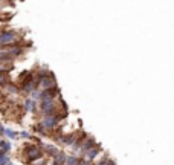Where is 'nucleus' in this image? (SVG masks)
I'll return each mask as SVG.
<instances>
[{"mask_svg": "<svg viewBox=\"0 0 174 165\" xmlns=\"http://www.w3.org/2000/svg\"><path fill=\"white\" fill-rule=\"evenodd\" d=\"M17 40V34L14 31H3L0 32V44H14Z\"/></svg>", "mask_w": 174, "mask_h": 165, "instance_id": "obj_1", "label": "nucleus"}, {"mask_svg": "<svg viewBox=\"0 0 174 165\" xmlns=\"http://www.w3.org/2000/svg\"><path fill=\"white\" fill-rule=\"evenodd\" d=\"M24 150H26V153H28V162H32V160L41 157V151H40V148H37V147H34V145L24 147Z\"/></svg>", "mask_w": 174, "mask_h": 165, "instance_id": "obj_2", "label": "nucleus"}, {"mask_svg": "<svg viewBox=\"0 0 174 165\" xmlns=\"http://www.w3.org/2000/svg\"><path fill=\"white\" fill-rule=\"evenodd\" d=\"M75 139H77V136L73 135V133H72V135H64V136L60 138V142H63L64 145H73V144L77 142Z\"/></svg>", "mask_w": 174, "mask_h": 165, "instance_id": "obj_3", "label": "nucleus"}, {"mask_svg": "<svg viewBox=\"0 0 174 165\" xmlns=\"http://www.w3.org/2000/svg\"><path fill=\"white\" fill-rule=\"evenodd\" d=\"M98 154H99V147H98V148H95V147H93L92 150H89V151L86 153V156H87V159H89V160H93Z\"/></svg>", "mask_w": 174, "mask_h": 165, "instance_id": "obj_4", "label": "nucleus"}, {"mask_svg": "<svg viewBox=\"0 0 174 165\" xmlns=\"http://www.w3.org/2000/svg\"><path fill=\"white\" fill-rule=\"evenodd\" d=\"M24 109L29 112H35V100H26L24 101Z\"/></svg>", "mask_w": 174, "mask_h": 165, "instance_id": "obj_5", "label": "nucleus"}, {"mask_svg": "<svg viewBox=\"0 0 174 165\" xmlns=\"http://www.w3.org/2000/svg\"><path fill=\"white\" fill-rule=\"evenodd\" d=\"M11 148L9 142H5V141H0V153H8Z\"/></svg>", "mask_w": 174, "mask_h": 165, "instance_id": "obj_6", "label": "nucleus"}, {"mask_svg": "<svg viewBox=\"0 0 174 165\" xmlns=\"http://www.w3.org/2000/svg\"><path fill=\"white\" fill-rule=\"evenodd\" d=\"M44 151H46L47 154H52V156H57V154H58V150H57L55 147H52V145H44Z\"/></svg>", "mask_w": 174, "mask_h": 165, "instance_id": "obj_7", "label": "nucleus"}, {"mask_svg": "<svg viewBox=\"0 0 174 165\" xmlns=\"http://www.w3.org/2000/svg\"><path fill=\"white\" fill-rule=\"evenodd\" d=\"M80 162L81 160H78L75 156H70V157L66 159V165H80Z\"/></svg>", "mask_w": 174, "mask_h": 165, "instance_id": "obj_8", "label": "nucleus"}, {"mask_svg": "<svg viewBox=\"0 0 174 165\" xmlns=\"http://www.w3.org/2000/svg\"><path fill=\"white\" fill-rule=\"evenodd\" d=\"M5 135L9 136L11 139H15V138H17V133H15L14 130H11V129H5Z\"/></svg>", "mask_w": 174, "mask_h": 165, "instance_id": "obj_9", "label": "nucleus"}, {"mask_svg": "<svg viewBox=\"0 0 174 165\" xmlns=\"http://www.w3.org/2000/svg\"><path fill=\"white\" fill-rule=\"evenodd\" d=\"M3 163H8V156L6 153H0V165H3Z\"/></svg>", "mask_w": 174, "mask_h": 165, "instance_id": "obj_10", "label": "nucleus"}, {"mask_svg": "<svg viewBox=\"0 0 174 165\" xmlns=\"http://www.w3.org/2000/svg\"><path fill=\"white\" fill-rule=\"evenodd\" d=\"M31 95H32V100H38V98H41V92L40 90H34Z\"/></svg>", "mask_w": 174, "mask_h": 165, "instance_id": "obj_11", "label": "nucleus"}, {"mask_svg": "<svg viewBox=\"0 0 174 165\" xmlns=\"http://www.w3.org/2000/svg\"><path fill=\"white\" fill-rule=\"evenodd\" d=\"M80 165H92V162H90V160H81Z\"/></svg>", "mask_w": 174, "mask_h": 165, "instance_id": "obj_12", "label": "nucleus"}, {"mask_svg": "<svg viewBox=\"0 0 174 165\" xmlns=\"http://www.w3.org/2000/svg\"><path fill=\"white\" fill-rule=\"evenodd\" d=\"M20 136H21V138H29V133H26V132H21V133H20Z\"/></svg>", "mask_w": 174, "mask_h": 165, "instance_id": "obj_13", "label": "nucleus"}, {"mask_svg": "<svg viewBox=\"0 0 174 165\" xmlns=\"http://www.w3.org/2000/svg\"><path fill=\"white\" fill-rule=\"evenodd\" d=\"M107 163V159H104V160H101V162H98L96 165H106Z\"/></svg>", "mask_w": 174, "mask_h": 165, "instance_id": "obj_14", "label": "nucleus"}, {"mask_svg": "<svg viewBox=\"0 0 174 165\" xmlns=\"http://www.w3.org/2000/svg\"><path fill=\"white\" fill-rule=\"evenodd\" d=\"M106 165H116V163H115L113 160H110V159H107V163H106Z\"/></svg>", "mask_w": 174, "mask_h": 165, "instance_id": "obj_15", "label": "nucleus"}, {"mask_svg": "<svg viewBox=\"0 0 174 165\" xmlns=\"http://www.w3.org/2000/svg\"><path fill=\"white\" fill-rule=\"evenodd\" d=\"M35 165H46V162L43 160V162H38V163H35Z\"/></svg>", "mask_w": 174, "mask_h": 165, "instance_id": "obj_16", "label": "nucleus"}, {"mask_svg": "<svg viewBox=\"0 0 174 165\" xmlns=\"http://www.w3.org/2000/svg\"><path fill=\"white\" fill-rule=\"evenodd\" d=\"M6 165H12V163H11V162H8V163H6Z\"/></svg>", "mask_w": 174, "mask_h": 165, "instance_id": "obj_17", "label": "nucleus"}]
</instances>
